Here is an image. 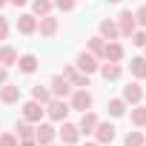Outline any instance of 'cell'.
I'll list each match as a JSON object with an SVG mask.
<instances>
[{"label":"cell","mask_w":146,"mask_h":146,"mask_svg":"<svg viewBox=\"0 0 146 146\" xmlns=\"http://www.w3.org/2000/svg\"><path fill=\"white\" fill-rule=\"evenodd\" d=\"M17 63V52L12 46H0V66H15Z\"/></svg>","instance_id":"2e32d148"},{"label":"cell","mask_w":146,"mask_h":146,"mask_svg":"<svg viewBox=\"0 0 146 146\" xmlns=\"http://www.w3.org/2000/svg\"><path fill=\"white\" fill-rule=\"evenodd\" d=\"M109 3H120V0H109Z\"/></svg>","instance_id":"74e56055"},{"label":"cell","mask_w":146,"mask_h":146,"mask_svg":"<svg viewBox=\"0 0 146 146\" xmlns=\"http://www.w3.org/2000/svg\"><path fill=\"white\" fill-rule=\"evenodd\" d=\"M54 6L60 12H72V9H75V0H54Z\"/></svg>","instance_id":"f1b7e54d"},{"label":"cell","mask_w":146,"mask_h":146,"mask_svg":"<svg viewBox=\"0 0 146 146\" xmlns=\"http://www.w3.org/2000/svg\"><path fill=\"white\" fill-rule=\"evenodd\" d=\"M0 83H6V66H0Z\"/></svg>","instance_id":"836d02e7"},{"label":"cell","mask_w":146,"mask_h":146,"mask_svg":"<svg viewBox=\"0 0 146 146\" xmlns=\"http://www.w3.org/2000/svg\"><path fill=\"white\" fill-rule=\"evenodd\" d=\"M0 146H17V135H3L0 137Z\"/></svg>","instance_id":"4dcf8cb0"},{"label":"cell","mask_w":146,"mask_h":146,"mask_svg":"<svg viewBox=\"0 0 146 146\" xmlns=\"http://www.w3.org/2000/svg\"><path fill=\"white\" fill-rule=\"evenodd\" d=\"M103 49H106L103 37H89V52H92V54H100V57H103Z\"/></svg>","instance_id":"484cf974"},{"label":"cell","mask_w":146,"mask_h":146,"mask_svg":"<svg viewBox=\"0 0 146 146\" xmlns=\"http://www.w3.org/2000/svg\"><path fill=\"white\" fill-rule=\"evenodd\" d=\"M103 57H106L109 63H117V60L123 57V46H120V43H106V49H103Z\"/></svg>","instance_id":"5bb4252c"},{"label":"cell","mask_w":146,"mask_h":146,"mask_svg":"<svg viewBox=\"0 0 146 146\" xmlns=\"http://www.w3.org/2000/svg\"><path fill=\"white\" fill-rule=\"evenodd\" d=\"M129 69H132L135 78H146V57H132Z\"/></svg>","instance_id":"ffe728a7"},{"label":"cell","mask_w":146,"mask_h":146,"mask_svg":"<svg viewBox=\"0 0 146 146\" xmlns=\"http://www.w3.org/2000/svg\"><path fill=\"white\" fill-rule=\"evenodd\" d=\"M0 100H3V103H17V100H20V86L6 83L3 89H0Z\"/></svg>","instance_id":"8fae6325"},{"label":"cell","mask_w":146,"mask_h":146,"mask_svg":"<svg viewBox=\"0 0 146 146\" xmlns=\"http://www.w3.org/2000/svg\"><path fill=\"white\" fill-rule=\"evenodd\" d=\"M15 135L23 137V140H32V137H35V129L29 126V120H20V123L15 126Z\"/></svg>","instance_id":"44dd1931"},{"label":"cell","mask_w":146,"mask_h":146,"mask_svg":"<svg viewBox=\"0 0 146 146\" xmlns=\"http://www.w3.org/2000/svg\"><path fill=\"white\" fill-rule=\"evenodd\" d=\"M17 66H20V72L32 75V72L37 69V57H35V54H23V57H17Z\"/></svg>","instance_id":"e0dca14e"},{"label":"cell","mask_w":146,"mask_h":146,"mask_svg":"<svg viewBox=\"0 0 146 146\" xmlns=\"http://www.w3.org/2000/svg\"><path fill=\"white\" fill-rule=\"evenodd\" d=\"M43 112H46V109H43V106H40L37 100H29V103L23 106V117H26L29 123H37V120L43 117Z\"/></svg>","instance_id":"8992f818"},{"label":"cell","mask_w":146,"mask_h":146,"mask_svg":"<svg viewBox=\"0 0 146 146\" xmlns=\"http://www.w3.org/2000/svg\"><path fill=\"white\" fill-rule=\"evenodd\" d=\"M135 20H137L140 26H146V6H140V9L135 12Z\"/></svg>","instance_id":"1f68e13d"},{"label":"cell","mask_w":146,"mask_h":146,"mask_svg":"<svg viewBox=\"0 0 146 146\" xmlns=\"http://www.w3.org/2000/svg\"><path fill=\"white\" fill-rule=\"evenodd\" d=\"M32 9H35V15L46 17V15L52 12V3H49V0H32Z\"/></svg>","instance_id":"cb8c5ba5"},{"label":"cell","mask_w":146,"mask_h":146,"mask_svg":"<svg viewBox=\"0 0 146 146\" xmlns=\"http://www.w3.org/2000/svg\"><path fill=\"white\" fill-rule=\"evenodd\" d=\"M52 92H54L57 98H66V95L72 92V83H69L63 75H57V78H52Z\"/></svg>","instance_id":"9c48e42d"},{"label":"cell","mask_w":146,"mask_h":146,"mask_svg":"<svg viewBox=\"0 0 146 146\" xmlns=\"http://www.w3.org/2000/svg\"><path fill=\"white\" fill-rule=\"evenodd\" d=\"M78 69L83 72V75H92V72H98V60L92 52H80L78 54Z\"/></svg>","instance_id":"7a4b0ae2"},{"label":"cell","mask_w":146,"mask_h":146,"mask_svg":"<svg viewBox=\"0 0 146 146\" xmlns=\"http://www.w3.org/2000/svg\"><path fill=\"white\" fill-rule=\"evenodd\" d=\"M140 98H143V89H140L137 83L123 86V100H129V103H140Z\"/></svg>","instance_id":"9a60e30c"},{"label":"cell","mask_w":146,"mask_h":146,"mask_svg":"<svg viewBox=\"0 0 146 146\" xmlns=\"http://www.w3.org/2000/svg\"><path fill=\"white\" fill-rule=\"evenodd\" d=\"M20 146H37V143H35V140H23Z\"/></svg>","instance_id":"d590c367"},{"label":"cell","mask_w":146,"mask_h":146,"mask_svg":"<svg viewBox=\"0 0 146 146\" xmlns=\"http://www.w3.org/2000/svg\"><path fill=\"white\" fill-rule=\"evenodd\" d=\"M132 43L135 46H146V32H132Z\"/></svg>","instance_id":"f546056e"},{"label":"cell","mask_w":146,"mask_h":146,"mask_svg":"<svg viewBox=\"0 0 146 146\" xmlns=\"http://www.w3.org/2000/svg\"><path fill=\"white\" fill-rule=\"evenodd\" d=\"M37 29H40V35L43 37H52L54 32H57V17H40V23H37Z\"/></svg>","instance_id":"4fadbf2b"},{"label":"cell","mask_w":146,"mask_h":146,"mask_svg":"<svg viewBox=\"0 0 146 146\" xmlns=\"http://www.w3.org/2000/svg\"><path fill=\"white\" fill-rule=\"evenodd\" d=\"M86 146H98V143H86Z\"/></svg>","instance_id":"f35d334b"},{"label":"cell","mask_w":146,"mask_h":146,"mask_svg":"<svg viewBox=\"0 0 146 146\" xmlns=\"http://www.w3.org/2000/svg\"><path fill=\"white\" fill-rule=\"evenodd\" d=\"M12 3H15V6H26V3H29V0H12Z\"/></svg>","instance_id":"e575fe53"},{"label":"cell","mask_w":146,"mask_h":146,"mask_svg":"<svg viewBox=\"0 0 146 146\" xmlns=\"http://www.w3.org/2000/svg\"><path fill=\"white\" fill-rule=\"evenodd\" d=\"M49 146H52V143H49Z\"/></svg>","instance_id":"ab89813d"},{"label":"cell","mask_w":146,"mask_h":146,"mask_svg":"<svg viewBox=\"0 0 146 146\" xmlns=\"http://www.w3.org/2000/svg\"><path fill=\"white\" fill-rule=\"evenodd\" d=\"M126 146H143V135L140 132H129L126 135Z\"/></svg>","instance_id":"83f0119b"},{"label":"cell","mask_w":146,"mask_h":146,"mask_svg":"<svg viewBox=\"0 0 146 146\" xmlns=\"http://www.w3.org/2000/svg\"><path fill=\"white\" fill-rule=\"evenodd\" d=\"M100 75H103L106 80H117V78H120V66H117V63H106V66L100 69Z\"/></svg>","instance_id":"7402d4cb"},{"label":"cell","mask_w":146,"mask_h":146,"mask_svg":"<svg viewBox=\"0 0 146 146\" xmlns=\"http://www.w3.org/2000/svg\"><path fill=\"white\" fill-rule=\"evenodd\" d=\"M9 37V23H6V17H0V40H6Z\"/></svg>","instance_id":"d6a6232c"},{"label":"cell","mask_w":146,"mask_h":146,"mask_svg":"<svg viewBox=\"0 0 146 146\" xmlns=\"http://www.w3.org/2000/svg\"><path fill=\"white\" fill-rule=\"evenodd\" d=\"M3 6H6V0H0V9H3Z\"/></svg>","instance_id":"8d00e7d4"},{"label":"cell","mask_w":146,"mask_h":146,"mask_svg":"<svg viewBox=\"0 0 146 146\" xmlns=\"http://www.w3.org/2000/svg\"><path fill=\"white\" fill-rule=\"evenodd\" d=\"M17 29H20L23 35L37 32V20H35V15H20V17H17Z\"/></svg>","instance_id":"7c38bea8"},{"label":"cell","mask_w":146,"mask_h":146,"mask_svg":"<svg viewBox=\"0 0 146 146\" xmlns=\"http://www.w3.org/2000/svg\"><path fill=\"white\" fill-rule=\"evenodd\" d=\"M95 126H98V115H92V112H83V117H80V126H78V129H80L83 135H89Z\"/></svg>","instance_id":"ac0fdd59"},{"label":"cell","mask_w":146,"mask_h":146,"mask_svg":"<svg viewBox=\"0 0 146 146\" xmlns=\"http://www.w3.org/2000/svg\"><path fill=\"white\" fill-rule=\"evenodd\" d=\"M95 132H98V143H112L115 140V126L112 123H98Z\"/></svg>","instance_id":"30bf717a"},{"label":"cell","mask_w":146,"mask_h":146,"mask_svg":"<svg viewBox=\"0 0 146 146\" xmlns=\"http://www.w3.org/2000/svg\"><path fill=\"white\" fill-rule=\"evenodd\" d=\"M63 78H66L72 86H89V75H78L72 66H66V69H63Z\"/></svg>","instance_id":"ba28073f"},{"label":"cell","mask_w":146,"mask_h":146,"mask_svg":"<svg viewBox=\"0 0 146 146\" xmlns=\"http://www.w3.org/2000/svg\"><path fill=\"white\" fill-rule=\"evenodd\" d=\"M132 123L135 126H146V106H135L132 109Z\"/></svg>","instance_id":"d4e9b609"},{"label":"cell","mask_w":146,"mask_h":146,"mask_svg":"<svg viewBox=\"0 0 146 146\" xmlns=\"http://www.w3.org/2000/svg\"><path fill=\"white\" fill-rule=\"evenodd\" d=\"M52 140H54V129H52L49 123H40V126L35 129V143H37V146H49Z\"/></svg>","instance_id":"3957f363"},{"label":"cell","mask_w":146,"mask_h":146,"mask_svg":"<svg viewBox=\"0 0 146 146\" xmlns=\"http://www.w3.org/2000/svg\"><path fill=\"white\" fill-rule=\"evenodd\" d=\"M78 135H80V129H78L75 123H63V129H60V140H63L66 146L78 143Z\"/></svg>","instance_id":"52a82bcc"},{"label":"cell","mask_w":146,"mask_h":146,"mask_svg":"<svg viewBox=\"0 0 146 146\" xmlns=\"http://www.w3.org/2000/svg\"><path fill=\"white\" fill-rule=\"evenodd\" d=\"M106 109H109V115H112V117H120V115L126 112V103H123L120 98H115V100H109V106H106Z\"/></svg>","instance_id":"603a6c76"},{"label":"cell","mask_w":146,"mask_h":146,"mask_svg":"<svg viewBox=\"0 0 146 146\" xmlns=\"http://www.w3.org/2000/svg\"><path fill=\"white\" fill-rule=\"evenodd\" d=\"M92 106V95L86 89H78L75 95H72V109H78V112H86Z\"/></svg>","instance_id":"277c9868"},{"label":"cell","mask_w":146,"mask_h":146,"mask_svg":"<svg viewBox=\"0 0 146 146\" xmlns=\"http://www.w3.org/2000/svg\"><path fill=\"white\" fill-rule=\"evenodd\" d=\"M32 100H37V103H49V89L35 86V89H32Z\"/></svg>","instance_id":"4316f807"},{"label":"cell","mask_w":146,"mask_h":146,"mask_svg":"<svg viewBox=\"0 0 146 146\" xmlns=\"http://www.w3.org/2000/svg\"><path fill=\"white\" fill-rule=\"evenodd\" d=\"M69 109H72V106H69L66 100H52V103H49V117H52V120H66Z\"/></svg>","instance_id":"5b68a950"},{"label":"cell","mask_w":146,"mask_h":146,"mask_svg":"<svg viewBox=\"0 0 146 146\" xmlns=\"http://www.w3.org/2000/svg\"><path fill=\"white\" fill-rule=\"evenodd\" d=\"M100 35L103 37H109V40H115L120 32H117V23L115 20H100Z\"/></svg>","instance_id":"d6986e66"},{"label":"cell","mask_w":146,"mask_h":146,"mask_svg":"<svg viewBox=\"0 0 146 146\" xmlns=\"http://www.w3.org/2000/svg\"><path fill=\"white\" fill-rule=\"evenodd\" d=\"M135 26H137V20H135V15H132V12H120V20H117V32H120L123 37H132V32H135Z\"/></svg>","instance_id":"6da1fadb"}]
</instances>
